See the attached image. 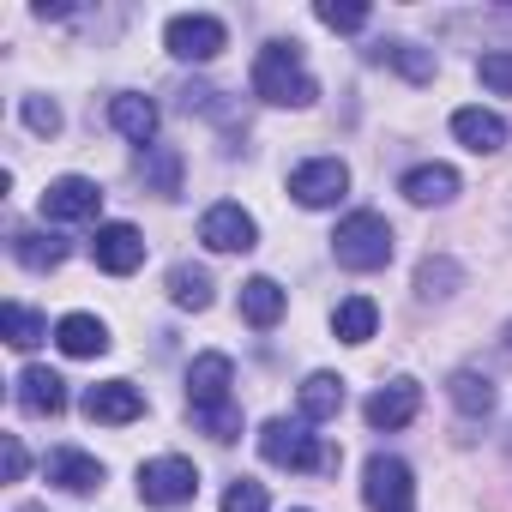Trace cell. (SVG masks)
<instances>
[{
  "label": "cell",
  "mask_w": 512,
  "mask_h": 512,
  "mask_svg": "<svg viewBox=\"0 0 512 512\" xmlns=\"http://www.w3.org/2000/svg\"><path fill=\"white\" fill-rule=\"evenodd\" d=\"M260 458L266 464H278V470H332L338 464V452L314 434V422H284V416H272L266 428H260Z\"/></svg>",
  "instance_id": "obj_3"
},
{
  "label": "cell",
  "mask_w": 512,
  "mask_h": 512,
  "mask_svg": "<svg viewBox=\"0 0 512 512\" xmlns=\"http://www.w3.org/2000/svg\"><path fill=\"white\" fill-rule=\"evenodd\" d=\"M476 79L494 91V97H512V49H488L476 61Z\"/></svg>",
  "instance_id": "obj_30"
},
{
  "label": "cell",
  "mask_w": 512,
  "mask_h": 512,
  "mask_svg": "<svg viewBox=\"0 0 512 512\" xmlns=\"http://www.w3.org/2000/svg\"><path fill=\"white\" fill-rule=\"evenodd\" d=\"M332 253L344 272H386L392 266V223L380 211H350L332 235Z\"/></svg>",
  "instance_id": "obj_4"
},
{
  "label": "cell",
  "mask_w": 512,
  "mask_h": 512,
  "mask_svg": "<svg viewBox=\"0 0 512 512\" xmlns=\"http://www.w3.org/2000/svg\"><path fill=\"white\" fill-rule=\"evenodd\" d=\"M229 386H235V362L229 356H217V350L193 356V368H187V410H193V422L211 440H235L241 434V416L229 404Z\"/></svg>",
  "instance_id": "obj_1"
},
{
  "label": "cell",
  "mask_w": 512,
  "mask_h": 512,
  "mask_svg": "<svg viewBox=\"0 0 512 512\" xmlns=\"http://www.w3.org/2000/svg\"><path fill=\"white\" fill-rule=\"evenodd\" d=\"M217 512H266V488L241 476V482H229V494H223V506H217Z\"/></svg>",
  "instance_id": "obj_33"
},
{
  "label": "cell",
  "mask_w": 512,
  "mask_h": 512,
  "mask_svg": "<svg viewBox=\"0 0 512 512\" xmlns=\"http://www.w3.org/2000/svg\"><path fill=\"white\" fill-rule=\"evenodd\" d=\"M253 97L272 103V109H308L320 97V85H314V73H308L296 43H266L260 55H253Z\"/></svg>",
  "instance_id": "obj_2"
},
{
  "label": "cell",
  "mask_w": 512,
  "mask_h": 512,
  "mask_svg": "<svg viewBox=\"0 0 512 512\" xmlns=\"http://www.w3.org/2000/svg\"><path fill=\"white\" fill-rule=\"evenodd\" d=\"M19 410L31 416H61L67 410V380L55 368H25L19 374Z\"/></svg>",
  "instance_id": "obj_19"
},
{
  "label": "cell",
  "mask_w": 512,
  "mask_h": 512,
  "mask_svg": "<svg viewBox=\"0 0 512 512\" xmlns=\"http://www.w3.org/2000/svg\"><path fill=\"white\" fill-rule=\"evenodd\" d=\"M199 241L211 253H247L253 241H260V223H253V211H241L235 199H217L205 217H199Z\"/></svg>",
  "instance_id": "obj_9"
},
{
  "label": "cell",
  "mask_w": 512,
  "mask_h": 512,
  "mask_svg": "<svg viewBox=\"0 0 512 512\" xmlns=\"http://www.w3.org/2000/svg\"><path fill=\"white\" fill-rule=\"evenodd\" d=\"M500 344H506V350H512V320H506V332H500Z\"/></svg>",
  "instance_id": "obj_35"
},
{
  "label": "cell",
  "mask_w": 512,
  "mask_h": 512,
  "mask_svg": "<svg viewBox=\"0 0 512 512\" xmlns=\"http://www.w3.org/2000/svg\"><path fill=\"white\" fill-rule=\"evenodd\" d=\"M416 410H422V386H416V380H392V386H380V392L362 404L368 428H380V434L410 428V422H416Z\"/></svg>",
  "instance_id": "obj_13"
},
{
  "label": "cell",
  "mask_w": 512,
  "mask_h": 512,
  "mask_svg": "<svg viewBox=\"0 0 512 512\" xmlns=\"http://www.w3.org/2000/svg\"><path fill=\"white\" fill-rule=\"evenodd\" d=\"M163 49H169L175 61H217V55L229 49V31H223V19H211V13H175V19L163 25Z\"/></svg>",
  "instance_id": "obj_7"
},
{
  "label": "cell",
  "mask_w": 512,
  "mask_h": 512,
  "mask_svg": "<svg viewBox=\"0 0 512 512\" xmlns=\"http://www.w3.org/2000/svg\"><path fill=\"white\" fill-rule=\"evenodd\" d=\"M13 260H19L25 272H55V266L67 260V241H61L55 229H19V235H13Z\"/></svg>",
  "instance_id": "obj_22"
},
{
  "label": "cell",
  "mask_w": 512,
  "mask_h": 512,
  "mask_svg": "<svg viewBox=\"0 0 512 512\" xmlns=\"http://www.w3.org/2000/svg\"><path fill=\"white\" fill-rule=\"evenodd\" d=\"M398 193L410 205H452L458 199V169L452 163H416V169H404Z\"/></svg>",
  "instance_id": "obj_15"
},
{
  "label": "cell",
  "mask_w": 512,
  "mask_h": 512,
  "mask_svg": "<svg viewBox=\"0 0 512 512\" xmlns=\"http://www.w3.org/2000/svg\"><path fill=\"white\" fill-rule=\"evenodd\" d=\"M344 193H350V169H344V157H308V163L290 169V199L308 205V211H326V205H338Z\"/></svg>",
  "instance_id": "obj_8"
},
{
  "label": "cell",
  "mask_w": 512,
  "mask_h": 512,
  "mask_svg": "<svg viewBox=\"0 0 512 512\" xmlns=\"http://www.w3.org/2000/svg\"><path fill=\"white\" fill-rule=\"evenodd\" d=\"M19 115H25V127H31V133H43V139H55V133H61V109H55V97H25V109H19Z\"/></svg>",
  "instance_id": "obj_31"
},
{
  "label": "cell",
  "mask_w": 512,
  "mask_h": 512,
  "mask_svg": "<svg viewBox=\"0 0 512 512\" xmlns=\"http://www.w3.org/2000/svg\"><path fill=\"white\" fill-rule=\"evenodd\" d=\"M0 326H7V344H13V350H37V344L49 338V320H43L37 308H25V302H7V308H0Z\"/></svg>",
  "instance_id": "obj_27"
},
{
  "label": "cell",
  "mask_w": 512,
  "mask_h": 512,
  "mask_svg": "<svg viewBox=\"0 0 512 512\" xmlns=\"http://www.w3.org/2000/svg\"><path fill=\"white\" fill-rule=\"evenodd\" d=\"M91 260H97L109 278H133V272L145 266V235H139L133 223H97Z\"/></svg>",
  "instance_id": "obj_11"
},
{
  "label": "cell",
  "mask_w": 512,
  "mask_h": 512,
  "mask_svg": "<svg viewBox=\"0 0 512 512\" xmlns=\"http://www.w3.org/2000/svg\"><path fill=\"white\" fill-rule=\"evenodd\" d=\"M199 494V470H193V458H181V452H163V458H151V464H139V500L145 506H187Z\"/></svg>",
  "instance_id": "obj_5"
},
{
  "label": "cell",
  "mask_w": 512,
  "mask_h": 512,
  "mask_svg": "<svg viewBox=\"0 0 512 512\" xmlns=\"http://www.w3.org/2000/svg\"><path fill=\"white\" fill-rule=\"evenodd\" d=\"M55 344H61V356H103L109 350V326L97 314H61L55 320Z\"/></svg>",
  "instance_id": "obj_20"
},
{
  "label": "cell",
  "mask_w": 512,
  "mask_h": 512,
  "mask_svg": "<svg viewBox=\"0 0 512 512\" xmlns=\"http://www.w3.org/2000/svg\"><path fill=\"white\" fill-rule=\"evenodd\" d=\"M458 284H464V266L446 260V253H428V260L416 266V296H422V302H446Z\"/></svg>",
  "instance_id": "obj_26"
},
{
  "label": "cell",
  "mask_w": 512,
  "mask_h": 512,
  "mask_svg": "<svg viewBox=\"0 0 512 512\" xmlns=\"http://www.w3.org/2000/svg\"><path fill=\"white\" fill-rule=\"evenodd\" d=\"M296 512H302V506H296Z\"/></svg>",
  "instance_id": "obj_36"
},
{
  "label": "cell",
  "mask_w": 512,
  "mask_h": 512,
  "mask_svg": "<svg viewBox=\"0 0 512 512\" xmlns=\"http://www.w3.org/2000/svg\"><path fill=\"white\" fill-rule=\"evenodd\" d=\"M0 458H7V482H25V470H31V458H25V446H19V434H0Z\"/></svg>",
  "instance_id": "obj_34"
},
{
  "label": "cell",
  "mask_w": 512,
  "mask_h": 512,
  "mask_svg": "<svg viewBox=\"0 0 512 512\" xmlns=\"http://www.w3.org/2000/svg\"><path fill=\"white\" fill-rule=\"evenodd\" d=\"M103 211V187L85 181V175H61L43 187V217L49 223H91Z\"/></svg>",
  "instance_id": "obj_10"
},
{
  "label": "cell",
  "mask_w": 512,
  "mask_h": 512,
  "mask_svg": "<svg viewBox=\"0 0 512 512\" xmlns=\"http://www.w3.org/2000/svg\"><path fill=\"white\" fill-rule=\"evenodd\" d=\"M284 308H290V296H284L272 278H247V284H241V320H247V326L266 332V326L284 320Z\"/></svg>",
  "instance_id": "obj_23"
},
{
  "label": "cell",
  "mask_w": 512,
  "mask_h": 512,
  "mask_svg": "<svg viewBox=\"0 0 512 512\" xmlns=\"http://www.w3.org/2000/svg\"><path fill=\"white\" fill-rule=\"evenodd\" d=\"M368 61H380V67H392V73H404L410 85H428L434 79V49H422V43H404V37H386V43H374L368 49Z\"/></svg>",
  "instance_id": "obj_18"
},
{
  "label": "cell",
  "mask_w": 512,
  "mask_h": 512,
  "mask_svg": "<svg viewBox=\"0 0 512 512\" xmlns=\"http://www.w3.org/2000/svg\"><path fill=\"white\" fill-rule=\"evenodd\" d=\"M362 500H368V512H410V506H416V476H410V464L392 458V452H374V458L362 464Z\"/></svg>",
  "instance_id": "obj_6"
},
{
  "label": "cell",
  "mask_w": 512,
  "mask_h": 512,
  "mask_svg": "<svg viewBox=\"0 0 512 512\" xmlns=\"http://www.w3.org/2000/svg\"><path fill=\"white\" fill-rule=\"evenodd\" d=\"M374 326H380V308H374L368 296H344V302L332 308V332H338V344H368Z\"/></svg>",
  "instance_id": "obj_25"
},
{
  "label": "cell",
  "mask_w": 512,
  "mask_h": 512,
  "mask_svg": "<svg viewBox=\"0 0 512 512\" xmlns=\"http://www.w3.org/2000/svg\"><path fill=\"white\" fill-rule=\"evenodd\" d=\"M169 302L175 308H193V314L211 308V272L205 266H175L169 272Z\"/></svg>",
  "instance_id": "obj_28"
},
{
  "label": "cell",
  "mask_w": 512,
  "mask_h": 512,
  "mask_svg": "<svg viewBox=\"0 0 512 512\" xmlns=\"http://www.w3.org/2000/svg\"><path fill=\"white\" fill-rule=\"evenodd\" d=\"M109 127L145 151V145L157 139V103H151V97H139V91H121V97H109Z\"/></svg>",
  "instance_id": "obj_16"
},
{
  "label": "cell",
  "mask_w": 512,
  "mask_h": 512,
  "mask_svg": "<svg viewBox=\"0 0 512 512\" xmlns=\"http://www.w3.org/2000/svg\"><path fill=\"white\" fill-rule=\"evenodd\" d=\"M452 139L464 151H476V157H494V151H506V121L494 109H458L452 115Z\"/></svg>",
  "instance_id": "obj_17"
},
{
  "label": "cell",
  "mask_w": 512,
  "mask_h": 512,
  "mask_svg": "<svg viewBox=\"0 0 512 512\" xmlns=\"http://www.w3.org/2000/svg\"><path fill=\"white\" fill-rule=\"evenodd\" d=\"M446 398H452L458 416H488V410L500 404V392H494V380H488L482 368H458V374L446 380Z\"/></svg>",
  "instance_id": "obj_21"
},
{
  "label": "cell",
  "mask_w": 512,
  "mask_h": 512,
  "mask_svg": "<svg viewBox=\"0 0 512 512\" xmlns=\"http://www.w3.org/2000/svg\"><path fill=\"white\" fill-rule=\"evenodd\" d=\"M314 19H320L326 31H362V25H368V7H338V0H320Z\"/></svg>",
  "instance_id": "obj_32"
},
{
  "label": "cell",
  "mask_w": 512,
  "mask_h": 512,
  "mask_svg": "<svg viewBox=\"0 0 512 512\" xmlns=\"http://www.w3.org/2000/svg\"><path fill=\"white\" fill-rule=\"evenodd\" d=\"M43 470H49V482L67 488V494H97V488H103V464H97L91 452H79V446H55V452L43 458Z\"/></svg>",
  "instance_id": "obj_14"
},
{
  "label": "cell",
  "mask_w": 512,
  "mask_h": 512,
  "mask_svg": "<svg viewBox=\"0 0 512 512\" xmlns=\"http://www.w3.org/2000/svg\"><path fill=\"white\" fill-rule=\"evenodd\" d=\"M85 416H91V422H109V428H127V422L145 416V392H139L133 380H97V386L85 392Z\"/></svg>",
  "instance_id": "obj_12"
},
{
  "label": "cell",
  "mask_w": 512,
  "mask_h": 512,
  "mask_svg": "<svg viewBox=\"0 0 512 512\" xmlns=\"http://www.w3.org/2000/svg\"><path fill=\"white\" fill-rule=\"evenodd\" d=\"M296 404H302V422H332L344 410V380L338 374H308L302 392H296Z\"/></svg>",
  "instance_id": "obj_24"
},
{
  "label": "cell",
  "mask_w": 512,
  "mask_h": 512,
  "mask_svg": "<svg viewBox=\"0 0 512 512\" xmlns=\"http://www.w3.org/2000/svg\"><path fill=\"white\" fill-rule=\"evenodd\" d=\"M139 175H145L163 199H169V193H181V157H175V151H163V145H145V151H139Z\"/></svg>",
  "instance_id": "obj_29"
}]
</instances>
